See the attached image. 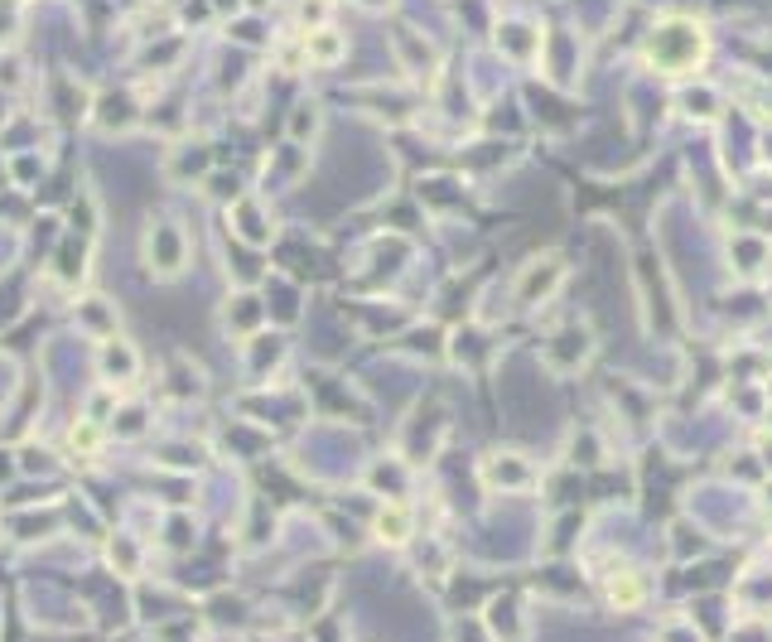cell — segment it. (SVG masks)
I'll return each mask as SVG.
<instances>
[{"mask_svg": "<svg viewBox=\"0 0 772 642\" xmlns=\"http://www.w3.org/2000/svg\"><path fill=\"white\" fill-rule=\"evenodd\" d=\"M266 213L256 208V203H237V213H232V227H237V237H247V242H271V232H276V223H261Z\"/></svg>", "mask_w": 772, "mask_h": 642, "instance_id": "cell-14", "label": "cell"}, {"mask_svg": "<svg viewBox=\"0 0 772 642\" xmlns=\"http://www.w3.org/2000/svg\"><path fill=\"white\" fill-rule=\"evenodd\" d=\"M642 58L647 68H657L666 78H681V73H700L705 58H710V34L700 20L690 15H671V20H657L642 39Z\"/></svg>", "mask_w": 772, "mask_h": 642, "instance_id": "cell-1", "label": "cell"}, {"mask_svg": "<svg viewBox=\"0 0 772 642\" xmlns=\"http://www.w3.org/2000/svg\"><path fill=\"white\" fill-rule=\"evenodd\" d=\"M391 49H396V63H401L411 78H435V73H440V54H435V44H430L420 29L406 25V20L391 25Z\"/></svg>", "mask_w": 772, "mask_h": 642, "instance_id": "cell-5", "label": "cell"}, {"mask_svg": "<svg viewBox=\"0 0 772 642\" xmlns=\"http://www.w3.org/2000/svg\"><path fill=\"white\" fill-rule=\"evenodd\" d=\"M97 126H102V131H131V126H136V97H131V92H107V97H97Z\"/></svg>", "mask_w": 772, "mask_h": 642, "instance_id": "cell-11", "label": "cell"}, {"mask_svg": "<svg viewBox=\"0 0 772 642\" xmlns=\"http://www.w3.org/2000/svg\"><path fill=\"white\" fill-rule=\"evenodd\" d=\"M565 285V256L560 252H541L531 256L522 271H517V280H512V295H517V305L536 309L546 305V300H555V290Z\"/></svg>", "mask_w": 772, "mask_h": 642, "instance_id": "cell-3", "label": "cell"}, {"mask_svg": "<svg viewBox=\"0 0 772 642\" xmlns=\"http://www.w3.org/2000/svg\"><path fill=\"white\" fill-rule=\"evenodd\" d=\"M102 382H136L140 372V353L126 343V338H111V343H102Z\"/></svg>", "mask_w": 772, "mask_h": 642, "instance_id": "cell-10", "label": "cell"}, {"mask_svg": "<svg viewBox=\"0 0 772 642\" xmlns=\"http://www.w3.org/2000/svg\"><path fill=\"white\" fill-rule=\"evenodd\" d=\"M763 252H768L763 242H753V237H744V242H734V256H739L734 266H739L744 276H758V271H763Z\"/></svg>", "mask_w": 772, "mask_h": 642, "instance_id": "cell-19", "label": "cell"}, {"mask_svg": "<svg viewBox=\"0 0 772 642\" xmlns=\"http://www.w3.org/2000/svg\"><path fill=\"white\" fill-rule=\"evenodd\" d=\"M140 256H145V271L155 280L184 276V266H189V232L174 218H150L145 237H140Z\"/></svg>", "mask_w": 772, "mask_h": 642, "instance_id": "cell-2", "label": "cell"}, {"mask_svg": "<svg viewBox=\"0 0 772 642\" xmlns=\"http://www.w3.org/2000/svg\"><path fill=\"white\" fill-rule=\"evenodd\" d=\"M642 594H647V585L637 580L633 570H618V575L608 580V599H613L618 609H637V604H642Z\"/></svg>", "mask_w": 772, "mask_h": 642, "instance_id": "cell-16", "label": "cell"}, {"mask_svg": "<svg viewBox=\"0 0 772 642\" xmlns=\"http://www.w3.org/2000/svg\"><path fill=\"white\" fill-rule=\"evenodd\" d=\"M411 512L401 503H386L382 512H377V541H386V546H406L411 541Z\"/></svg>", "mask_w": 772, "mask_h": 642, "instance_id": "cell-12", "label": "cell"}, {"mask_svg": "<svg viewBox=\"0 0 772 642\" xmlns=\"http://www.w3.org/2000/svg\"><path fill=\"white\" fill-rule=\"evenodd\" d=\"M247 5H251V10H261V5H266V0H247Z\"/></svg>", "mask_w": 772, "mask_h": 642, "instance_id": "cell-24", "label": "cell"}, {"mask_svg": "<svg viewBox=\"0 0 772 642\" xmlns=\"http://www.w3.org/2000/svg\"><path fill=\"white\" fill-rule=\"evenodd\" d=\"M488 623H493L497 638L517 642L522 638V618H517V599H497V609H488Z\"/></svg>", "mask_w": 772, "mask_h": 642, "instance_id": "cell-17", "label": "cell"}, {"mask_svg": "<svg viewBox=\"0 0 772 642\" xmlns=\"http://www.w3.org/2000/svg\"><path fill=\"white\" fill-rule=\"evenodd\" d=\"M10 34H15V25H10V10L0 5V39H10Z\"/></svg>", "mask_w": 772, "mask_h": 642, "instance_id": "cell-22", "label": "cell"}, {"mask_svg": "<svg viewBox=\"0 0 772 642\" xmlns=\"http://www.w3.org/2000/svg\"><path fill=\"white\" fill-rule=\"evenodd\" d=\"M681 102H686L681 112L695 116V121H715V116H719V97L710 92V87H695V92H686Z\"/></svg>", "mask_w": 772, "mask_h": 642, "instance_id": "cell-18", "label": "cell"}, {"mask_svg": "<svg viewBox=\"0 0 772 642\" xmlns=\"http://www.w3.org/2000/svg\"><path fill=\"white\" fill-rule=\"evenodd\" d=\"M73 319H78V329L87 338H97V343H111V338H121V309L111 305L107 295H78V305H73Z\"/></svg>", "mask_w": 772, "mask_h": 642, "instance_id": "cell-6", "label": "cell"}, {"mask_svg": "<svg viewBox=\"0 0 772 642\" xmlns=\"http://www.w3.org/2000/svg\"><path fill=\"white\" fill-rule=\"evenodd\" d=\"M324 15H329V0H304V5H300V20H304L309 29L324 25Z\"/></svg>", "mask_w": 772, "mask_h": 642, "instance_id": "cell-20", "label": "cell"}, {"mask_svg": "<svg viewBox=\"0 0 772 642\" xmlns=\"http://www.w3.org/2000/svg\"><path fill=\"white\" fill-rule=\"evenodd\" d=\"M666 642H700V633L686 628V623H671V628H666Z\"/></svg>", "mask_w": 772, "mask_h": 642, "instance_id": "cell-21", "label": "cell"}, {"mask_svg": "<svg viewBox=\"0 0 772 642\" xmlns=\"http://www.w3.org/2000/svg\"><path fill=\"white\" fill-rule=\"evenodd\" d=\"M54 271H58V280H63V285H78V280L87 276V237H78V242H68V247L58 252Z\"/></svg>", "mask_w": 772, "mask_h": 642, "instance_id": "cell-15", "label": "cell"}, {"mask_svg": "<svg viewBox=\"0 0 772 642\" xmlns=\"http://www.w3.org/2000/svg\"><path fill=\"white\" fill-rule=\"evenodd\" d=\"M358 5H367V10H386L391 0H358Z\"/></svg>", "mask_w": 772, "mask_h": 642, "instance_id": "cell-23", "label": "cell"}, {"mask_svg": "<svg viewBox=\"0 0 772 642\" xmlns=\"http://www.w3.org/2000/svg\"><path fill=\"white\" fill-rule=\"evenodd\" d=\"M589 358H594V334L579 329V324L560 329V334L546 343V363H551L555 372H575V367H584Z\"/></svg>", "mask_w": 772, "mask_h": 642, "instance_id": "cell-7", "label": "cell"}, {"mask_svg": "<svg viewBox=\"0 0 772 642\" xmlns=\"http://www.w3.org/2000/svg\"><path fill=\"white\" fill-rule=\"evenodd\" d=\"M319 126H324V107H319L314 97L295 102V112H290V140H295V145H309V140L319 136Z\"/></svg>", "mask_w": 772, "mask_h": 642, "instance_id": "cell-13", "label": "cell"}, {"mask_svg": "<svg viewBox=\"0 0 772 642\" xmlns=\"http://www.w3.org/2000/svg\"><path fill=\"white\" fill-rule=\"evenodd\" d=\"M343 54H348V39H343L333 25L304 29V63H314V68H333Z\"/></svg>", "mask_w": 772, "mask_h": 642, "instance_id": "cell-8", "label": "cell"}, {"mask_svg": "<svg viewBox=\"0 0 772 642\" xmlns=\"http://www.w3.org/2000/svg\"><path fill=\"white\" fill-rule=\"evenodd\" d=\"M0 5H15V0H0Z\"/></svg>", "mask_w": 772, "mask_h": 642, "instance_id": "cell-25", "label": "cell"}, {"mask_svg": "<svg viewBox=\"0 0 772 642\" xmlns=\"http://www.w3.org/2000/svg\"><path fill=\"white\" fill-rule=\"evenodd\" d=\"M213 165V155H208V145H174L165 155V179H179V184H189V179H203Z\"/></svg>", "mask_w": 772, "mask_h": 642, "instance_id": "cell-9", "label": "cell"}, {"mask_svg": "<svg viewBox=\"0 0 772 642\" xmlns=\"http://www.w3.org/2000/svg\"><path fill=\"white\" fill-rule=\"evenodd\" d=\"M478 474H483L488 488H507V493H531V488H536V469H531V459H522L517 449H493V454H483Z\"/></svg>", "mask_w": 772, "mask_h": 642, "instance_id": "cell-4", "label": "cell"}]
</instances>
